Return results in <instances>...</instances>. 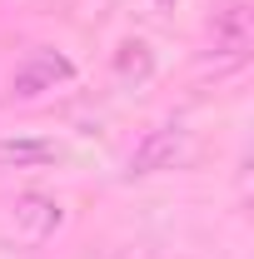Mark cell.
<instances>
[{
	"mask_svg": "<svg viewBox=\"0 0 254 259\" xmlns=\"http://www.w3.org/2000/svg\"><path fill=\"white\" fill-rule=\"evenodd\" d=\"M249 50H254L249 0H224L220 10L209 15V25H204V50H199V60L209 65L215 75H229V70H239V65L249 60Z\"/></svg>",
	"mask_w": 254,
	"mask_h": 259,
	"instance_id": "1",
	"label": "cell"
},
{
	"mask_svg": "<svg viewBox=\"0 0 254 259\" xmlns=\"http://www.w3.org/2000/svg\"><path fill=\"white\" fill-rule=\"evenodd\" d=\"M75 80V60L55 50V45H35L25 60L15 65V75H10V95L15 100H40L50 95V90H60Z\"/></svg>",
	"mask_w": 254,
	"mask_h": 259,
	"instance_id": "2",
	"label": "cell"
},
{
	"mask_svg": "<svg viewBox=\"0 0 254 259\" xmlns=\"http://www.w3.org/2000/svg\"><path fill=\"white\" fill-rule=\"evenodd\" d=\"M65 225V209H60V199L55 194H40V190H25V194H15L10 199V229H15V239L20 244H45L55 229Z\"/></svg>",
	"mask_w": 254,
	"mask_h": 259,
	"instance_id": "3",
	"label": "cell"
},
{
	"mask_svg": "<svg viewBox=\"0 0 254 259\" xmlns=\"http://www.w3.org/2000/svg\"><path fill=\"white\" fill-rule=\"evenodd\" d=\"M185 130L180 125H155L140 145H135V155H130L125 175L130 180H150V175H159V169H175V164L185 160Z\"/></svg>",
	"mask_w": 254,
	"mask_h": 259,
	"instance_id": "4",
	"label": "cell"
},
{
	"mask_svg": "<svg viewBox=\"0 0 254 259\" xmlns=\"http://www.w3.org/2000/svg\"><path fill=\"white\" fill-rule=\"evenodd\" d=\"M60 155L50 140H40V135H5L0 140V169H40V164H50Z\"/></svg>",
	"mask_w": 254,
	"mask_h": 259,
	"instance_id": "5",
	"label": "cell"
},
{
	"mask_svg": "<svg viewBox=\"0 0 254 259\" xmlns=\"http://www.w3.org/2000/svg\"><path fill=\"white\" fill-rule=\"evenodd\" d=\"M115 75H120V85H145V80L155 75L150 45H145V40H125V45L115 50Z\"/></svg>",
	"mask_w": 254,
	"mask_h": 259,
	"instance_id": "6",
	"label": "cell"
},
{
	"mask_svg": "<svg viewBox=\"0 0 254 259\" xmlns=\"http://www.w3.org/2000/svg\"><path fill=\"white\" fill-rule=\"evenodd\" d=\"M150 5H155V10H175L180 0H150Z\"/></svg>",
	"mask_w": 254,
	"mask_h": 259,
	"instance_id": "7",
	"label": "cell"
}]
</instances>
